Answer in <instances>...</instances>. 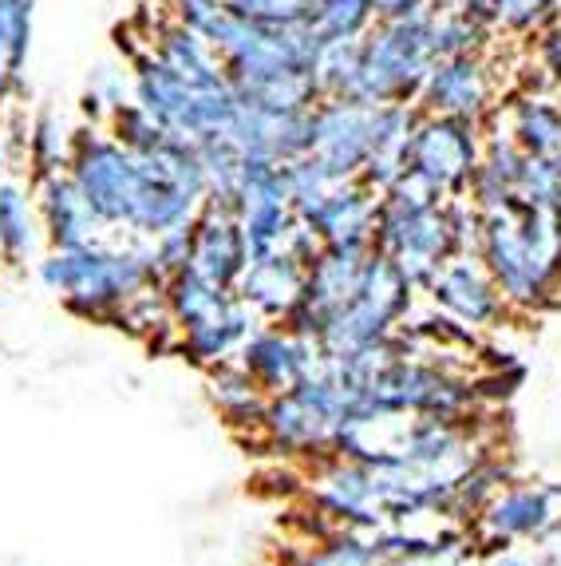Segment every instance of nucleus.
<instances>
[{
	"mask_svg": "<svg viewBox=\"0 0 561 566\" xmlns=\"http://www.w3.org/2000/svg\"><path fill=\"white\" fill-rule=\"evenodd\" d=\"M289 566H384L372 531L332 527L320 538H305Z\"/></svg>",
	"mask_w": 561,
	"mask_h": 566,
	"instance_id": "nucleus-21",
	"label": "nucleus"
},
{
	"mask_svg": "<svg viewBox=\"0 0 561 566\" xmlns=\"http://www.w3.org/2000/svg\"><path fill=\"white\" fill-rule=\"evenodd\" d=\"M412 310H415V285L403 277V270L392 258L380 254L372 245V258H368V270L360 277V290L352 293V302L340 305L328 317L317 345L325 357L345 360L352 353L375 345V340L392 337Z\"/></svg>",
	"mask_w": 561,
	"mask_h": 566,
	"instance_id": "nucleus-4",
	"label": "nucleus"
},
{
	"mask_svg": "<svg viewBox=\"0 0 561 566\" xmlns=\"http://www.w3.org/2000/svg\"><path fill=\"white\" fill-rule=\"evenodd\" d=\"M237 17L265 24V29H285V24H300L309 20L313 0H225Z\"/></svg>",
	"mask_w": 561,
	"mask_h": 566,
	"instance_id": "nucleus-27",
	"label": "nucleus"
},
{
	"mask_svg": "<svg viewBox=\"0 0 561 566\" xmlns=\"http://www.w3.org/2000/svg\"><path fill=\"white\" fill-rule=\"evenodd\" d=\"M490 72L478 52L470 56H440L431 64L427 80H423V107L427 115H458V119H478L490 112Z\"/></svg>",
	"mask_w": 561,
	"mask_h": 566,
	"instance_id": "nucleus-14",
	"label": "nucleus"
},
{
	"mask_svg": "<svg viewBox=\"0 0 561 566\" xmlns=\"http://www.w3.org/2000/svg\"><path fill=\"white\" fill-rule=\"evenodd\" d=\"M455 563H467V558H455V555H407V558H388L384 566H455Z\"/></svg>",
	"mask_w": 561,
	"mask_h": 566,
	"instance_id": "nucleus-31",
	"label": "nucleus"
},
{
	"mask_svg": "<svg viewBox=\"0 0 561 566\" xmlns=\"http://www.w3.org/2000/svg\"><path fill=\"white\" fill-rule=\"evenodd\" d=\"M431 9L372 20V29L360 36V76L348 99L356 104H412L420 99L431 64L440 60L431 40Z\"/></svg>",
	"mask_w": 561,
	"mask_h": 566,
	"instance_id": "nucleus-3",
	"label": "nucleus"
},
{
	"mask_svg": "<svg viewBox=\"0 0 561 566\" xmlns=\"http://www.w3.org/2000/svg\"><path fill=\"white\" fill-rule=\"evenodd\" d=\"M538 56H542V72H550V84L561 87V24H553V29H542V40H538Z\"/></svg>",
	"mask_w": 561,
	"mask_h": 566,
	"instance_id": "nucleus-28",
	"label": "nucleus"
},
{
	"mask_svg": "<svg viewBox=\"0 0 561 566\" xmlns=\"http://www.w3.org/2000/svg\"><path fill=\"white\" fill-rule=\"evenodd\" d=\"M262 325V317L237 297V290L230 293V302L218 313H210L207 322H194L187 329H178V353L198 368H214L225 360H237L245 337Z\"/></svg>",
	"mask_w": 561,
	"mask_h": 566,
	"instance_id": "nucleus-17",
	"label": "nucleus"
},
{
	"mask_svg": "<svg viewBox=\"0 0 561 566\" xmlns=\"http://www.w3.org/2000/svg\"><path fill=\"white\" fill-rule=\"evenodd\" d=\"M372 245L400 265L403 277H407L415 290H423V285L435 277V270H440L451 254H458L447 202H440V207H431V210H415V214H400V210L380 207Z\"/></svg>",
	"mask_w": 561,
	"mask_h": 566,
	"instance_id": "nucleus-6",
	"label": "nucleus"
},
{
	"mask_svg": "<svg viewBox=\"0 0 561 566\" xmlns=\"http://www.w3.org/2000/svg\"><path fill=\"white\" fill-rule=\"evenodd\" d=\"M483 566H538V558H533V547H495L483 551Z\"/></svg>",
	"mask_w": 561,
	"mask_h": 566,
	"instance_id": "nucleus-29",
	"label": "nucleus"
},
{
	"mask_svg": "<svg viewBox=\"0 0 561 566\" xmlns=\"http://www.w3.org/2000/svg\"><path fill=\"white\" fill-rule=\"evenodd\" d=\"M423 293L431 297V305L443 313H451L455 322L470 325V329H495V325L506 322V305L502 290L490 277V270L483 265L478 254H451L447 262L435 270Z\"/></svg>",
	"mask_w": 561,
	"mask_h": 566,
	"instance_id": "nucleus-10",
	"label": "nucleus"
},
{
	"mask_svg": "<svg viewBox=\"0 0 561 566\" xmlns=\"http://www.w3.org/2000/svg\"><path fill=\"white\" fill-rule=\"evenodd\" d=\"M305 503L332 527L352 531H380L384 511H380V483L368 463H356L348 455H325L313 463L309 480L300 488Z\"/></svg>",
	"mask_w": 561,
	"mask_h": 566,
	"instance_id": "nucleus-7",
	"label": "nucleus"
},
{
	"mask_svg": "<svg viewBox=\"0 0 561 566\" xmlns=\"http://www.w3.org/2000/svg\"><path fill=\"white\" fill-rule=\"evenodd\" d=\"M245 265H250V245L237 227V214L218 202H202V210L190 222V270H198L214 285L234 290Z\"/></svg>",
	"mask_w": 561,
	"mask_h": 566,
	"instance_id": "nucleus-12",
	"label": "nucleus"
},
{
	"mask_svg": "<svg viewBox=\"0 0 561 566\" xmlns=\"http://www.w3.org/2000/svg\"><path fill=\"white\" fill-rule=\"evenodd\" d=\"M553 495H558V503H561V475H558V483H553Z\"/></svg>",
	"mask_w": 561,
	"mask_h": 566,
	"instance_id": "nucleus-33",
	"label": "nucleus"
},
{
	"mask_svg": "<svg viewBox=\"0 0 561 566\" xmlns=\"http://www.w3.org/2000/svg\"><path fill=\"white\" fill-rule=\"evenodd\" d=\"M237 360H242L245 373L273 397V392L297 388L300 380L325 360V353H320L317 340L289 329L285 322H262L245 337Z\"/></svg>",
	"mask_w": 561,
	"mask_h": 566,
	"instance_id": "nucleus-11",
	"label": "nucleus"
},
{
	"mask_svg": "<svg viewBox=\"0 0 561 566\" xmlns=\"http://www.w3.org/2000/svg\"><path fill=\"white\" fill-rule=\"evenodd\" d=\"M478 258L510 310H546L561 302V210L510 199L483 210Z\"/></svg>",
	"mask_w": 561,
	"mask_h": 566,
	"instance_id": "nucleus-1",
	"label": "nucleus"
},
{
	"mask_svg": "<svg viewBox=\"0 0 561 566\" xmlns=\"http://www.w3.org/2000/svg\"><path fill=\"white\" fill-rule=\"evenodd\" d=\"M506 135L522 147L526 155L550 159L561 147V104L542 92H526L518 104L506 112Z\"/></svg>",
	"mask_w": 561,
	"mask_h": 566,
	"instance_id": "nucleus-20",
	"label": "nucleus"
},
{
	"mask_svg": "<svg viewBox=\"0 0 561 566\" xmlns=\"http://www.w3.org/2000/svg\"><path fill=\"white\" fill-rule=\"evenodd\" d=\"M483 159V139H478V119H458V115H420L407 143V170L423 175L443 199L467 195V182Z\"/></svg>",
	"mask_w": 561,
	"mask_h": 566,
	"instance_id": "nucleus-5",
	"label": "nucleus"
},
{
	"mask_svg": "<svg viewBox=\"0 0 561 566\" xmlns=\"http://www.w3.org/2000/svg\"><path fill=\"white\" fill-rule=\"evenodd\" d=\"M372 9L368 0H313L309 24L320 40H360L372 29Z\"/></svg>",
	"mask_w": 561,
	"mask_h": 566,
	"instance_id": "nucleus-25",
	"label": "nucleus"
},
{
	"mask_svg": "<svg viewBox=\"0 0 561 566\" xmlns=\"http://www.w3.org/2000/svg\"><path fill=\"white\" fill-rule=\"evenodd\" d=\"M553 520H558V495H553V488L530 480H510L470 520V535H475L478 551L526 547V543H538Z\"/></svg>",
	"mask_w": 561,
	"mask_h": 566,
	"instance_id": "nucleus-8",
	"label": "nucleus"
},
{
	"mask_svg": "<svg viewBox=\"0 0 561 566\" xmlns=\"http://www.w3.org/2000/svg\"><path fill=\"white\" fill-rule=\"evenodd\" d=\"M36 210L52 250H75V245L104 242L112 234L107 222L95 214V207L87 202V195L80 190V182L67 170L36 182Z\"/></svg>",
	"mask_w": 561,
	"mask_h": 566,
	"instance_id": "nucleus-13",
	"label": "nucleus"
},
{
	"mask_svg": "<svg viewBox=\"0 0 561 566\" xmlns=\"http://www.w3.org/2000/svg\"><path fill=\"white\" fill-rule=\"evenodd\" d=\"M72 139L75 132L60 119L56 112H40L29 127V163H32V179H47V175H60L72 163Z\"/></svg>",
	"mask_w": 561,
	"mask_h": 566,
	"instance_id": "nucleus-22",
	"label": "nucleus"
},
{
	"mask_svg": "<svg viewBox=\"0 0 561 566\" xmlns=\"http://www.w3.org/2000/svg\"><path fill=\"white\" fill-rule=\"evenodd\" d=\"M431 4H451V9H467V12H475L478 20H487L490 29H495V20H490V0H431Z\"/></svg>",
	"mask_w": 561,
	"mask_h": 566,
	"instance_id": "nucleus-32",
	"label": "nucleus"
},
{
	"mask_svg": "<svg viewBox=\"0 0 561 566\" xmlns=\"http://www.w3.org/2000/svg\"><path fill=\"white\" fill-rule=\"evenodd\" d=\"M375 214H380V195L360 179H345L317 202L297 210L300 222H309L325 245H372Z\"/></svg>",
	"mask_w": 561,
	"mask_h": 566,
	"instance_id": "nucleus-15",
	"label": "nucleus"
},
{
	"mask_svg": "<svg viewBox=\"0 0 561 566\" xmlns=\"http://www.w3.org/2000/svg\"><path fill=\"white\" fill-rule=\"evenodd\" d=\"M375 107L356 99H317L309 107V155L340 179H360L375 143Z\"/></svg>",
	"mask_w": 561,
	"mask_h": 566,
	"instance_id": "nucleus-9",
	"label": "nucleus"
},
{
	"mask_svg": "<svg viewBox=\"0 0 561 566\" xmlns=\"http://www.w3.org/2000/svg\"><path fill=\"white\" fill-rule=\"evenodd\" d=\"M112 139L115 143H123L127 151H135V155H155V151H162L170 139H174V132H170L167 123L162 119H155V115L147 112L142 104H119L112 112Z\"/></svg>",
	"mask_w": 561,
	"mask_h": 566,
	"instance_id": "nucleus-24",
	"label": "nucleus"
},
{
	"mask_svg": "<svg viewBox=\"0 0 561 566\" xmlns=\"http://www.w3.org/2000/svg\"><path fill=\"white\" fill-rule=\"evenodd\" d=\"M36 277L75 317H87V322H115V313L135 293L162 285L150 238H135V242L104 238L75 250H47L44 258H36Z\"/></svg>",
	"mask_w": 561,
	"mask_h": 566,
	"instance_id": "nucleus-2",
	"label": "nucleus"
},
{
	"mask_svg": "<svg viewBox=\"0 0 561 566\" xmlns=\"http://www.w3.org/2000/svg\"><path fill=\"white\" fill-rule=\"evenodd\" d=\"M423 4H431V0H368V9H372V17H400V12H415L423 9Z\"/></svg>",
	"mask_w": 561,
	"mask_h": 566,
	"instance_id": "nucleus-30",
	"label": "nucleus"
},
{
	"mask_svg": "<svg viewBox=\"0 0 561 566\" xmlns=\"http://www.w3.org/2000/svg\"><path fill=\"white\" fill-rule=\"evenodd\" d=\"M32 44V0H0V92L20 76Z\"/></svg>",
	"mask_w": 561,
	"mask_h": 566,
	"instance_id": "nucleus-23",
	"label": "nucleus"
},
{
	"mask_svg": "<svg viewBox=\"0 0 561 566\" xmlns=\"http://www.w3.org/2000/svg\"><path fill=\"white\" fill-rule=\"evenodd\" d=\"M305 274H309V262H300L289 250H273V254L250 258L234 290L262 322H285L305 293Z\"/></svg>",
	"mask_w": 561,
	"mask_h": 566,
	"instance_id": "nucleus-16",
	"label": "nucleus"
},
{
	"mask_svg": "<svg viewBox=\"0 0 561 566\" xmlns=\"http://www.w3.org/2000/svg\"><path fill=\"white\" fill-rule=\"evenodd\" d=\"M44 242L47 238L36 210V195L20 182H0V258L9 265L36 262Z\"/></svg>",
	"mask_w": 561,
	"mask_h": 566,
	"instance_id": "nucleus-19",
	"label": "nucleus"
},
{
	"mask_svg": "<svg viewBox=\"0 0 561 566\" xmlns=\"http://www.w3.org/2000/svg\"><path fill=\"white\" fill-rule=\"evenodd\" d=\"M207 397L225 424L250 436L262 428L265 405H269V392L245 373L242 360H225V365L207 368Z\"/></svg>",
	"mask_w": 561,
	"mask_h": 566,
	"instance_id": "nucleus-18",
	"label": "nucleus"
},
{
	"mask_svg": "<svg viewBox=\"0 0 561 566\" xmlns=\"http://www.w3.org/2000/svg\"><path fill=\"white\" fill-rule=\"evenodd\" d=\"M561 17V0H490V20L506 32H542Z\"/></svg>",
	"mask_w": 561,
	"mask_h": 566,
	"instance_id": "nucleus-26",
	"label": "nucleus"
}]
</instances>
